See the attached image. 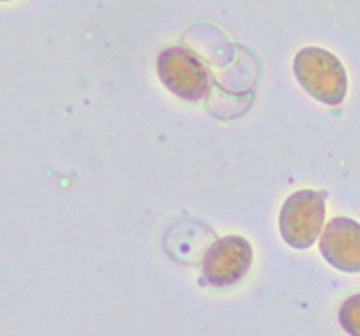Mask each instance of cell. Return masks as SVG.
<instances>
[{"instance_id": "2", "label": "cell", "mask_w": 360, "mask_h": 336, "mask_svg": "<svg viewBox=\"0 0 360 336\" xmlns=\"http://www.w3.org/2000/svg\"><path fill=\"white\" fill-rule=\"evenodd\" d=\"M326 216V201L315 191H297L283 203L279 213V232L288 246L304 250L319 236Z\"/></svg>"}, {"instance_id": "3", "label": "cell", "mask_w": 360, "mask_h": 336, "mask_svg": "<svg viewBox=\"0 0 360 336\" xmlns=\"http://www.w3.org/2000/svg\"><path fill=\"white\" fill-rule=\"evenodd\" d=\"M157 72L164 86L186 101H198L209 90V74L204 63L191 51L172 47L160 53Z\"/></svg>"}, {"instance_id": "5", "label": "cell", "mask_w": 360, "mask_h": 336, "mask_svg": "<svg viewBox=\"0 0 360 336\" xmlns=\"http://www.w3.org/2000/svg\"><path fill=\"white\" fill-rule=\"evenodd\" d=\"M321 254L333 268L348 274L360 271V223L352 217H335L321 236Z\"/></svg>"}, {"instance_id": "6", "label": "cell", "mask_w": 360, "mask_h": 336, "mask_svg": "<svg viewBox=\"0 0 360 336\" xmlns=\"http://www.w3.org/2000/svg\"><path fill=\"white\" fill-rule=\"evenodd\" d=\"M339 324L349 336H360V293L344 300L339 309Z\"/></svg>"}, {"instance_id": "4", "label": "cell", "mask_w": 360, "mask_h": 336, "mask_svg": "<svg viewBox=\"0 0 360 336\" xmlns=\"http://www.w3.org/2000/svg\"><path fill=\"white\" fill-rule=\"evenodd\" d=\"M252 262V246L242 236H225L209 246L202 262L204 279L211 286L227 288L240 283Z\"/></svg>"}, {"instance_id": "1", "label": "cell", "mask_w": 360, "mask_h": 336, "mask_svg": "<svg viewBox=\"0 0 360 336\" xmlns=\"http://www.w3.org/2000/svg\"><path fill=\"white\" fill-rule=\"evenodd\" d=\"M294 74L304 92L319 103L337 107L348 92V76L342 62L330 51L304 47L294 58Z\"/></svg>"}, {"instance_id": "7", "label": "cell", "mask_w": 360, "mask_h": 336, "mask_svg": "<svg viewBox=\"0 0 360 336\" xmlns=\"http://www.w3.org/2000/svg\"><path fill=\"white\" fill-rule=\"evenodd\" d=\"M0 2H8V0H0Z\"/></svg>"}]
</instances>
